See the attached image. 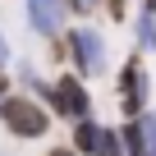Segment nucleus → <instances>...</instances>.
<instances>
[{
  "instance_id": "0eeeda50",
  "label": "nucleus",
  "mask_w": 156,
  "mask_h": 156,
  "mask_svg": "<svg viewBox=\"0 0 156 156\" xmlns=\"http://www.w3.org/2000/svg\"><path fill=\"white\" fill-rule=\"evenodd\" d=\"M78 147H83V151H101V129L97 124H78Z\"/></svg>"
},
{
  "instance_id": "39448f33",
  "label": "nucleus",
  "mask_w": 156,
  "mask_h": 156,
  "mask_svg": "<svg viewBox=\"0 0 156 156\" xmlns=\"http://www.w3.org/2000/svg\"><path fill=\"white\" fill-rule=\"evenodd\" d=\"M119 87H124V110H129V115H138V110H142V97H147V73H142V64H138V60H129V64H124Z\"/></svg>"
},
{
  "instance_id": "20e7f679",
  "label": "nucleus",
  "mask_w": 156,
  "mask_h": 156,
  "mask_svg": "<svg viewBox=\"0 0 156 156\" xmlns=\"http://www.w3.org/2000/svg\"><path fill=\"white\" fill-rule=\"evenodd\" d=\"M64 5L69 0H28V14H32V28L37 32H60V23H64Z\"/></svg>"
},
{
  "instance_id": "f257e3e1",
  "label": "nucleus",
  "mask_w": 156,
  "mask_h": 156,
  "mask_svg": "<svg viewBox=\"0 0 156 156\" xmlns=\"http://www.w3.org/2000/svg\"><path fill=\"white\" fill-rule=\"evenodd\" d=\"M0 119H5L14 133H23V138L46 133V110H41V106H32L28 97H9L5 106H0Z\"/></svg>"
},
{
  "instance_id": "423d86ee",
  "label": "nucleus",
  "mask_w": 156,
  "mask_h": 156,
  "mask_svg": "<svg viewBox=\"0 0 156 156\" xmlns=\"http://www.w3.org/2000/svg\"><path fill=\"white\" fill-rule=\"evenodd\" d=\"M124 142H129V156H156V115L129 124L124 129Z\"/></svg>"
},
{
  "instance_id": "9b49d317",
  "label": "nucleus",
  "mask_w": 156,
  "mask_h": 156,
  "mask_svg": "<svg viewBox=\"0 0 156 156\" xmlns=\"http://www.w3.org/2000/svg\"><path fill=\"white\" fill-rule=\"evenodd\" d=\"M5 87H9V83H5V73H0V92H5Z\"/></svg>"
},
{
  "instance_id": "7ed1b4c3",
  "label": "nucleus",
  "mask_w": 156,
  "mask_h": 156,
  "mask_svg": "<svg viewBox=\"0 0 156 156\" xmlns=\"http://www.w3.org/2000/svg\"><path fill=\"white\" fill-rule=\"evenodd\" d=\"M51 101H55L64 115H73V119H87V92H83L78 78H60V83L51 87Z\"/></svg>"
},
{
  "instance_id": "f03ea898",
  "label": "nucleus",
  "mask_w": 156,
  "mask_h": 156,
  "mask_svg": "<svg viewBox=\"0 0 156 156\" xmlns=\"http://www.w3.org/2000/svg\"><path fill=\"white\" fill-rule=\"evenodd\" d=\"M69 51H73V60H78V69H83V73H101V69H106L101 37H97L92 28H73V32H69Z\"/></svg>"
},
{
  "instance_id": "6e6552de",
  "label": "nucleus",
  "mask_w": 156,
  "mask_h": 156,
  "mask_svg": "<svg viewBox=\"0 0 156 156\" xmlns=\"http://www.w3.org/2000/svg\"><path fill=\"white\" fill-rule=\"evenodd\" d=\"M110 5V19H124V0H106Z\"/></svg>"
},
{
  "instance_id": "9d476101",
  "label": "nucleus",
  "mask_w": 156,
  "mask_h": 156,
  "mask_svg": "<svg viewBox=\"0 0 156 156\" xmlns=\"http://www.w3.org/2000/svg\"><path fill=\"white\" fill-rule=\"evenodd\" d=\"M5 55H9V46H5V37H0V60H5Z\"/></svg>"
},
{
  "instance_id": "f8f14e48",
  "label": "nucleus",
  "mask_w": 156,
  "mask_h": 156,
  "mask_svg": "<svg viewBox=\"0 0 156 156\" xmlns=\"http://www.w3.org/2000/svg\"><path fill=\"white\" fill-rule=\"evenodd\" d=\"M51 156H73V151H51Z\"/></svg>"
},
{
  "instance_id": "1a4fd4ad",
  "label": "nucleus",
  "mask_w": 156,
  "mask_h": 156,
  "mask_svg": "<svg viewBox=\"0 0 156 156\" xmlns=\"http://www.w3.org/2000/svg\"><path fill=\"white\" fill-rule=\"evenodd\" d=\"M69 5H73V9H83V14H87V9H92V0H69Z\"/></svg>"
}]
</instances>
